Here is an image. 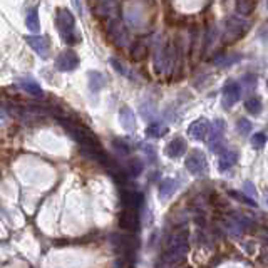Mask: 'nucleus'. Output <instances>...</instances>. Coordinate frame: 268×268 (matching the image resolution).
I'll list each match as a JSON object with an SVG mask.
<instances>
[{"mask_svg": "<svg viewBox=\"0 0 268 268\" xmlns=\"http://www.w3.org/2000/svg\"><path fill=\"white\" fill-rule=\"evenodd\" d=\"M238 131L243 136H248L250 131H252V122H250L248 119H245V117H241V119H238Z\"/></svg>", "mask_w": 268, "mask_h": 268, "instance_id": "nucleus-29", "label": "nucleus"}, {"mask_svg": "<svg viewBox=\"0 0 268 268\" xmlns=\"http://www.w3.org/2000/svg\"><path fill=\"white\" fill-rule=\"evenodd\" d=\"M245 107H247V111L250 114H253V116H257V114H260L262 111V101L258 98H248L247 103H245Z\"/></svg>", "mask_w": 268, "mask_h": 268, "instance_id": "nucleus-23", "label": "nucleus"}, {"mask_svg": "<svg viewBox=\"0 0 268 268\" xmlns=\"http://www.w3.org/2000/svg\"><path fill=\"white\" fill-rule=\"evenodd\" d=\"M109 64L112 65V69H114V71H116L117 74H121V76H124V77H131V71L126 67L124 64L121 62V60H117L116 57H111V59H109Z\"/></svg>", "mask_w": 268, "mask_h": 268, "instance_id": "nucleus-25", "label": "nucleus"}, {"mask_svg": "<svg viewBox=\"0 0 268 268\" xmlns=\"http://www.w3.org/2000/svg\"><path fill=\"white\" fill-rule=\"evenodd\" d=\"M210 126H212V122L208 119H205V117H200V119L193 121L190 129H188V133L193 139H196V141H203L206 138V134L210 133Z\"/></svg>", "mask_w": 268, "mask_h": 268, "instance_id": "nucleus-11", "label": "nucleus"}, {"mask_svg": "<svg viewBox=\"0 0 268 268\" xmlns=\"http://www.w3.org/2000/svg\"><path fill=\"white\" fill-rule=\"evenodd\" d=\"M17 86H19L22 91L27 92V94L34 96V98H44V91H42L41 84H39L36 79H32V77H20L19 81H17Z\"/></svg>", "mask_w": 268, "mask_h": 268, "instance_id": "nucleus-13", "label": "nucleus"}, {"mask_svg": "<svg viewBox=\"0 0 268 268\" xmlns=\"http://www.w3.org/2000/svg\"><path fill=\"white\" fill-rule=\"evenodd\" d=\"M143 149H144V153H146V155H148L149 160H151V161H156V153H155V148L149 146V144H148V146H144Z\"/></svg>", "mask_w": 268, "mask_h": 268, "instance_id": "nucleus-33", "label": "nucleus"}, {"mask_svg": "<svg viewBox=\"0 0 268 268\" xmlns=\"http://www.w3.org/2000/svg\"><path fill=\"white\" fill-rule=\"evenodd\" d=\"M252 144L257 149H263V146L267 144V134H263V133H257V134H253L252 136Z\"/></svg>", "mask_w": 268, "mask_h": 268, "instance_id": "nucleus-28", "label": "nucleus"}, {"mask_svg": "<svg viewBox=\"0 0 268 268\" xmlns=\"http://www.w3.org/2000/svg\"><path fill=\"white\" fill-rule=\"evenodd\" d=\"M91 8L98 17H107L112 10L114 0H89Z\"/></svg>", "mask_w": 268, "mask_h": 268, "instance_id": "nucleus-16", "label": "nucleus"}, {"mask_svg": "<svg viewBox=\"0 0 268 268\" xmlns=\"http://www.w3.org/2000/svg\"><path fill=\"white\" fill-rule=\"evenodd\" d=\"M55 25L59 29L60 37L64 39L65 44L74 46L76 42L81 41V36L76 30V17L69 8H57L55 12Z\"/></svg>", "mask_w": 268, "mask_h": 268, "instance_id": "nucleus-1", "label": "nucleus"}, {"mask_svg": "<svg viewBox=\"0 0 268 268\" xmlns=\"http://www.w3.org/2000/svg\"><path fill=\"white\" fill-rule=\"evenodd\" d=\"M236 160H238V155L235 151H225L221 153V158H219V169L221 171H228L230 168L236 164Z\"/></svg>", "mask_w": 268, "mask_h": 268, "instance_id": "nucleus-20", "label": "nucleus"}, {"mask_svg": "<svg viewBox=\"0 0 268 268\" xmlns=\"http://www.w3.org/2000/svg\"><path fill=\"white\" fill-rule=\"evenodd\" d=\"M223 133H225V121L216 119L210 126V149L218 153L223 144Z\"/></svg>", "mask_w": 268, "mask_h": 268, "instance_id": "nucleus-8", "label": "nucleus"}, {"mask_svg": "<svg viewBox=\"0 0 268 268\" xmlns=\"http://www.w3.org/2000/svg\"><path fill=\"white\" fill-rule=\"evenodd\" d=\"M241 59V55L240 54H231V55H228L225 54V52H216V54L213 55V64L214 65H218V67H228V65H231V64H235V62H238V60Z\"/></svg>", "mask_w": 268, "mask_h": 268, "instance_id": "nucleus-17", "label": "nucleus"}, {"mask_svg": "<svg viewBox=\"0 0 268 268\" xmlns=\"http://www.w3.org/2000/svg\"><path fill=\"white\" fill-rule=\"evenodd\" d=\"M241 98V84L236 81H228L223 87V106L230 109Z\"/></svg>", "mask_w": 268, "mask_h": 268, "instance_id": "nucleus-6", "label": "nucleus"}, {"mask_svg": "<svg viewBox=\"0 0 268 268\" xmlns=\"http://www.w3.org/2000/svg\"><path fill=\"white\" fill-rule=\"evenodd\" d=\"M164 133H166V127L162 126L161 122H153V124H149L146 129V134L151 136V138H161Z\"/></svg>", "mask_w": 268, "mask_h": 268, "instance_id": "nucleus-26", "label": "nucleus"}, {"mask_svg": "<svg viewBox=\"0 0 268 268\" xmlns=\"http://www.w3.org/2000/svg\"><path fill=\"white\" fill-rule=\"evenodd\" d=\"M188 144L183 138H174L168 146H166V155L169 158H179L186 153Z\"/></svg>", "mask_w": 268, "mask_h": 268, "instance_id": "nucleus-15", "label": "nucleus"}, {"mask_svg": "<svg viewBox=\"0 0 268 268\" xmlns=\"http://www.w3.org/2000/svg\"><path fill=\"white\" fill-rule=\"evenodd\" d=\"M141 114H143V117L149 119V117H151L153 114H155V107H153V104H151V103L141 104Z\"/></svg>", "mask_w": 268, "mask_h": 268, "instance_id": "nucleus-30", "label": "nucleus"}, {"mask_svg": "<svg viewBox=\"0 0 268 268\" xmlns=\"http://www.w3.org/2000/svg\"><path fill=\"white\" fill-rule=\"evenodd\" d=\"M25 25H27V29L30 32H39V29H41V22H39V10L36 7L30 8L27 12V17H25Z\"/></svg>", "mask_w": 268, "mask_h": 268, "instance_id": "nucleus-21", "label": "nucleus"}, {"mask_svg": "<svg viewBox=\"0 0 268 268\" xmlns=\"http://www.w3.org/2000/svg\"><path fill=\"white\" fill-rule=\"evenodd\" d=\"M243 190L247 191L248 195H250V193H252V196H253V198L258 195V193H257V190H255V184H253V183H250V181H247V183L243 184Z\"/></svg>", "mask_w": 268, "mask_h": 268, "instance_id": "nucleus-32", "label": "nucleus"}, {"mask_svg": "<svg viewBox=\"0 0 268 268\" xmlns=\"http://www.w3.org/2000/svg\"><path fill=\"white\" fill-rule=\"evenodd\" d=\"M248 30V22L241 17H236V15H231L228 17L226 22H225V34H223V41L226 44H231L235 41H238L247 34Z\"/></svg>", "mask_w": 268, "mask_h": 268, "instance_id": "nucleus-2", "label": "nucleus"}, {"mask_svg": "<svg viewBox=\"0 0 268 268\" xmlns=\"http://www.w3.org/2000/svg\"><path fill=\"white\" fill-rule=\"evenodd\" d=\"M127 169H129L131 176H138V174H141V171H143V162L139 161L138 158H134V160L129 161V166H127Z\"/></svg>", "mask_w": 268, "mask_h": 268, "instance_id": "nucleus-27", "label": "nucleus"}, {"mask_svg": "<svg viewBox=\"0 0 268 268\" xmlns=\"http://www.w3.org/2000/svg\"><path fill=\"white\" fill-rule=\"evenodd\" d=\"M119 225L124 230L136 231L139 228V210L136 208H122L119 214Z\"/></svg>", "mask_w": 268, "mask_h": 268, "instance_id": "nucleus-9", "label": "nucleus"}, {"mask_svg": "<svg viewBox=\"0 0 268 268\" xmlns=\"http://www.w3.org/2000/svg\"><path fill=\"white\" fill-rule=\"evenodd\" d=\"M267 8H268V0H267Z\"/></svg>", "mask_w": 268, "mask_h": 268, "instance_id": "nucleus-36", "label": "nucleus"}, {"mask_svg": "<svg viewBox=\"0 0 268 268\" xmlns=\"http://www.w3.org/2000/svg\"><path fill=\"white\" fill-rule=\"evenodd\" d=\"M107 36L111 42L117 47H126L129 44V34L124 27V24L119 19H112L107 25Z\"/></svg>", "mask_w": 268, "mask_h": 268, "instance_id": "nucleus-3", "label": "nucleus"}, {"mask_svg": "<svg viewBox=\"0 0 268 268\" xmlns=\"http://www.w3.org/2000/svg\"><path fill=\"white\" fill-rule=\"evenodd\" d=\"M72 3H74V7H76L77 10L81 12V0H72Z\"/></svg>", "mask_w": 268, "mask_h": 268, "instance_id": "nucleus-34", "label": "nucleus"}, {"mask_svg": "<svg viewBox=\"0 0 268 268\" xmlns=\"http://www.w3.org/2000/svg\"><path fill=\"white\" fill-rule=\"evenodd\" d=\"M25 42L32 47L34 51L37 52L42 59H47L51 55V42L47 37L44 36H27L25 37Z\"/></svg>", "mask_w": 268, "mask_h": 268, "instance_id": "nucleus-10", "label": "nucleus"}, {"mask_svg": "<svg viewBox=\"0 0 268 268\" xmlns=\"http://www.w3.org/2000/svg\"><path fill=\"white\" fill-rule=\"evenodd\" d=\"M267 193H268V191H267ZM265 201H267V205H268V195L265 196Z\"/></svg>", "mask_w": 268, "mask_h": 268, "instance_id": "nucleus-35", "label": "nucleus"}, {"mask_svg": "<svg viewBox=\"0 0 268 268\" xmlns=\"http://www.w3.org/2000/svg\"><path fill=\"white\" fill-rule=\"evenodd\" d=\"M184 252H186V236L179 235L173 241H171V245L168 247V252H166V255H168V258L171 262H176V260H179V258L183 257Z\"/></svg>", "mask_w": 268, "mask_h": 268, "instance_id": "nucleus-12", "label": "nucleus"}, {"mask_svg": "<svg viewBox=\"0 0 268 268\" xmlns=\"http://www.w3.org/2000/svg\"><path fill=\"white\" fill-rule=\"evenodd\" d=\"M79 67V55L72 49H65L57 55L55 69L60 72H72Z\"/></svg>", "mask_w": 268, "mask_h": 268, "instance_id": "nucleus-4", "label": "nucleus"}, {"mask_svg": "<svg viewBox=\"0 0 268 268\" xmlns=\"http://www.w3.org/2000/svg\"><path fill=\"white\" fill-rule=\"evenodd\" d=\"M253 0H236V10L241 15H250L253 12Z\"/></svg>", "mask_w": 268, "mask_h": 268, "instance_id": "nucleus-24", "label": "nucleus"}, {"mask_svg": "<svg viewBox=\"0 0 268 268\" xmlns=\"http://www.w3.org/2000/svg\"><path fill=\"white\" fill-rule=\"evenodd\" d=\"M173 60H174V51L171 46H166L164 49L158 51L155 54V69L158 72H164L171 69L173 65Z\"/></svg>", "mask_w": 268, "mask_h": 268, "instance_id": "nucleus-7", "label": "nucleus"}, {"mask_svg": "<svg viewBox=\"0 0 268 268\" xmlns=\"http://www.w3.org/2000/svg\"><path fill=\"white\" fill-rule=\"evenodd\" d=\"M178 190V181L174 178H166L162 179L161 184H160V195L162 198H169L173 196L174 193Z\"/></svg>", "mask_w": 268, "mask_h": 268, "instance_id": "nucleus-19", "label": "nucleus"}, {"mask_svg": "<svg viewBox=\"0 0 268 268\" xmlns=\"http://www.w3.org/2000/svg\"><path fill=\"white\" fill-rule=\"evenodd\" d=\"M87 79H89V89H91V92H94V94L106 86V77L98 71H91L87 74Z\"/></svg>", "mask_w": 268, "mask_h": 268, "instance_id": "nucleus-18", "label": "nucleus"}, {"mask_svg": "<svg viewBox=\"0 0 268 268\" xmlns=\"http://www.w3.org/2000/svg\"><path fill=\"white\" fill-rule=\"evenodd\" d=\"M186 169L190 173L196 174V176H203V174L208 171V162H206V158L201 151H193L190 156L186 158Z\"/></svg>", "mask_w": 268, "mask_h": 268, "instance_id": "nucleus-5", "label": "nucleus"}, {"mask_svg": "<svg viewBox=\"0 0 268 268\" xmlns=\"http://www.w3.org/2000/svg\"><path fill=\"white\" fill-rule=\"evenodd\" d=\"M112 144H114V148L121 153V155H127V153H129V146H127L124 141H121V139H114Z\"/></svg>", "mask_w": 268, "mask_h": 268, "instance_id": "nucleus-31", "label": "nucleus"}, {"mask_svg": "<svg viewBox=\"0 0 268 268\" xmlns=\"http://www.w3.org/2000/svg\"><path fill=\"white\" fill-rule=\"evenodd\" d=\"M119 122L126 131H129V133L134 131L136 129V116H134L133 109L127 106H122L119 111Z\"/></svg>", "mask_w": 268, "mask_h": 268, "instance_id": "nucleus-14", "label": "nucleus"}, {"mask_svg": "<svg viewBox=\"0 0 268 268\" xmlns=\"http://www.w3.org/2000/svg\"><path fill=\"white\" fill-rule=\"evenodd\" d=\"M131 57L133 60H143L148 57V46L144 42H136L131 47Z\"/></svg>", "mask_w": 268, "mask_h": 268, "instance_id": "nucleus-22", "label": "nucleus"}]
</instances>
